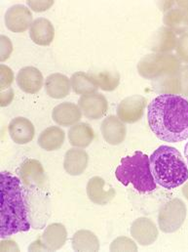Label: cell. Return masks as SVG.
<instances>
[{
    "mask_svg": "<svg viewBox=\"0 0 188 252\" xmlns=\"http://www.w3.org/2000/svg\"><path fill=\"white\" fill-rule=\"evenodd\" d=\"M147 122L155 136L168 143L188 138V100L181 95L160 94L148 106Z\"/></svg>",
    "mask_w": 188,
    "mask_h": 252,
    "instance_id": "cell-1",
    "label": "cell"
},
{
    "mask_svg": "<svg viewBox=\"0 0 188 252\" xmlns=\"http://www.w3.org/2000/svg\"><path fill=\"white\" fill-rule=\"evenodd\" d=\"M20 178L10 172L0 174V237L9 238L30 229L29 204Z\"/></svg>",
    "mask_w": 188,
    "mask_h": 252,
    "instance_id": "cell-2",
    "label": "cell"
},
{
    "mask_svg": "<svg viewBox=\"0 0 188 252\" xmlns=\"http://www.w3.org/2000/svg\"><path fill=\"white\" fill-rule=\"evenodd\" d=\"M155 182L162 188L173 189L188 180V167L179 150L162 145L149 158Z\"/></svg>",
    "mask_w": 188,
    "mask_h": 252,
    "instance_id": "cell-3",
    "label": "cell"
},
{
    "mask_svg": "<svg viewBox=\"0 0 188 252\" xmlns=\"http://www.w3.org/2000/svg\"><path fill=\"white\" fill-rule=\"evenodd\" d=\"M115 176L124 186L132 184L141 193L150 192L157 188L151 172L149 157L141 152L123 158L115 170Z\"/></svg>",
    "mask_w": 188,
    "mask_h": 252,
    "instance_id": "cell-4",
    "label": "cell"
},
{
    "mask_svg": "<svg viewBox=\"0 0 188 252\" xmlns=\"http://www.w3.org/2000/svg\"><path fill=\"white\" fill-rule=\"evenodd\" d=\"M182 67L180 59L170 53H152L144 56L137 63V71L145 79L157 80L176 73Z\"/></svg>",
    "mask_w": 188,
    "mask_h": 252,
    "instance_id": "cell-5",
    "label": "cell"
},
{
    "mask_svg": "<svg viewBox=\"0 0 188 252\" xmlns=\"http://www.w3.org/2000/svg\"><path fill=\"white\" fill-rule=\"evenodd\" d=\"M186 218V203L181 198H173L160 207L158 225L164 233H175L184 225Z\"/></svg>",
    "mask_w": 188,
    "mask_h": 252,
    "instance_id": "cell-6",
    "label": "cell"
},
{
    "mask_svg": "<svg viewBox=\"0 0 188 252\" xmlns=\"http://www.w3.org/2000/svg\"><path fill=\"white\" fill-rule=\"evenodd\" d=\"M164 12L163 22L166 28L176 33L188 32V1H166L160 3Z\"/></svg>",
    "mask_w": 188,
    "mask_h": 252,
    "instance_id": "cell-7",
    "label": "cell"
},
{
    "mask_svg": "<svg viewBox=\"0 0 188 252\" xmlns=\"http://www.w3.org/2000/svg\"><path fill=\"white\" fill-rule=\"evenodd\" d=\"M154 89L161 94L188 97V65H183L176 73L153 81Z\"/></svg>",
    "mask_w": 188,
    "mask_h": 252,
    "instance_id": "cell-8",
    "label": "cell"
},
{
    "mask_svg": "<svg viewBox=\"0 0 188 252\" xmlns=\"http://www.w3.org/2000/svg\"><path fill=\"white\" fill-rule=\"evenodd\" d=\"M18 173L19 178L27 189H42L47 182L44 168L37 159H26L21 164Z\"/></svg>",
    "mask_w": 188,
    "mask_h": 252,
    "instance_id": "cell-9",
    "label": "cell"
},
{
    "mask_svg": "<svg viewBox=\"0 0 188 252\" xmlns=\"http://www.w3.org/2000/svg\"><path fill=\"white\" fill-rule=\"evenodd\" d=\"M33 16L31 10L23 4H16L11 6L5 13L6 28L12 32L22 33L30 29L33 23Z\"/></svg>",
    "mask_w": 188,
    "mask_h": 252,
    "instance_id": "cell-10",
    "label": "cell"
},
{
    "mask_svg": "<svg viewBox=\"0 0 188 252\" xmlns=\"http://www.w3.org/2000/svg\"><path fill=\"white\" fill-rule=\"evenodd\" d=\"M146 99L141 95H133L123 99L117 108V117L125 124H134L144 115Z\"/></svg>",
    "mask_w": 188,
    "mask_h": 252,
    "instance_id": "cell-11",
    "label": "cell"
},
{
    "mask_svg": "<svg viewBox=\"0 0 188 252\" xmlns=\"http://www.w3.org/2000/svg\"><path fill=\"white\" fill-rule=\"evenodd\" d=\"M78 106L82 114L91 121L102 119L106 116L108 110L107 98L98 92L81 96Z\"/></svg>",
    "mask_w": 188,
    "mask_h": 252,
    "instance_id": "cell-12",
    "label": "cell"
},
{
    "mask_svg": "<svg viewBox=\"0 0 188 252\" xmlns=\"http://www.w3.org/2000/svg\"><path fill=\"white\" fill-rule=\"evenodd\" d=\"M131 236L140 246L148 247L157 241L159 232L157 226L151 219L140 217L132 224Z\"/></svg>",
    "mask_w": 188,
    "mask_h": 252,
    "instance_id": "cell-13",
    "label": "cell"
},
{
    "mask_svg": "<svg viewBox=\"0 0 188 252\" xmlns=\"http://www.w3.org/2000/svg\"><path fill=\"white\" fill-rule=\"evenodd\" d=\"M44 83L42 72L34 66H25L17 74V84L27 94H35L41 90Z\"/></svg>",
    "mask_w": 188,
    "mask_h": 252,
    "instance_id": "cell-14",
    "label": "cell"
},
{
    "mask_svg": "<svg viewBox=\"0 0 188 252\" xmlns=\"http://www.w3.org/2000/svg\"><path fill=\"white\" fill-rule=\"evenodd\" d=\"M86 191L90 200L98 205L107 204L116 194L115 189L107 185L106 181L99 176H95L89 180Z\"/></svg>",
    "mask_w": 188,
    "mask_h": 252,
    "instance_id": "cell-15",
    "label": "cell"
},
{
    "mask_svg": "<svg viewBox=\"0 0 188 252\" xmlns=\"http://www.w3.org/2000/svg\"><path fill=\"white\" fill-rule=\"evenodd\" d=\"M101 131L106 142L112 146L123 143L127 135L124 123L116 116H109L105 119L101 126Z\"/></svg>",
    "mask_w": 188,
    "mask_h": 252,
    "instance_id": "cell-16",
    "label": "cell"
},
{
    "mask_svg": "<svg viewBox=\"0 0 188 252\" xmlns=\"http://www.w3.org/2000/svg\"><path fill=\"white\" fill-rule=\"evenodd\" d=\"M11 139L18 145H25L31 142L35 135V128L32 123L23 117L15 118L8 126Z\"/></svg>",
    "mask_w": 188,
    "mask_h": 252,
    "instance_id": "cell-17",
    "label": "cell"
},
{
    "mask_svg": "<svg viewBox=\"0 0 188 252\" xmlns=\"http://www.w3.org/2000/svg\"><path fill=\"white\" fill-rule=\"evenodd\" d=\"M39 239L45 252H55L61 250L65 245L67 232L63 224L53 223L48 225Z\"/></svg>",
    "mask_w": 188,
    "mask_h": 252,
    "instance_id": "cell-18",
    "label": "cell"
},
{
    "mask_svg": "<svg viewBox=\"0 0 188 252\" xmlns=\"http://www.w3.org/2000/svg\"><path fill=\"white\" fill-rule=\"evenodd\" d=\"M82 118V112L76 104L63 102L56 106L52 112V119L58 126L63 127L77 125Z\"/></svg>",
    "mask_w": 188,
    "mask_h": 252,
    "instance_id": "cell-19",
    "label": "cell"
},
{
    "mask_svg": "<svg viewBox=\"0 0 188 252\" xmlns=\"http://www.w3.org/2000/svg\"><path fill=\"white\" fill-rule=\"evenodd\" d=\"M31 40L39 46L50 45L55 37V28L46 18H38L33 21L29 29Z\"/></svg>",
    "mask_w": 188,
    "mask_h": 252,
    "instance_id": "cell-20",
    "label": "cell"
},
{
    "mask_svg": "<svg viewBox=\"0 0 188 252\" xmlns=\"http://www.w3.org/2000/svg\"><path fill=\"white\" fill-rule=\"evenodd\" d=\"M89 156L86 151L79 148L68 150L64 156L63 168L71 176L81 175L87 168Z\"/></svg>",
    "mask_w": 188,
    "mask_h": 252,
    "instance_id": "cell-21",
    "label": "cell"
},
{
    "mask_svg": "<svg viewBox=\"0 0 188 252\" xmlns=\"http://www.w3.org/2000/svg\"><path fill=\"white\" fill-rule=\"evenodd\" d=\"M46 93L53 99H63L70 93L71 83L70 79L63 73L50 74L44 84Z\"/></svg>",
    "mask_w": 188,
    "mask_h": 252,
    "instance_id": "cell-22",
    "label": "cell"
},
{
    "mask_svg": "<svg viewBox=\"0 0 188 252\" xmlns=\"http://www.w3.org/2000/svg\"><path fill=\"white\" fill-rule=\"evenodd\" d=\"M177 33L172 30L163 27L160 28L151 41V50L154 53H169L176 49L178 43Z\"/></svg>",
    "mask_w": 188,
    "mask_h": 252,
    "instance_id": "cell-23",
    "label": "cell"
},
{
    "mask_svg": "<svg viewBox=\"0 0 188 252\" xmlns=\"http://www.w3.org/2000/svg\"><path fill=\"white\" fill-rule=\"evenodd\" d=\"M68 140L71 146L79 149L87 148L95 139V132L90 125L78 123L71 126L67 132Z\"/></svg>",
    "mask_w": 188,
    "mask_h": 252,
    "instance_id": "cell-24",
    "label": "cell"
},
{
    "mask_svg": "<svg viewBox=\"0 0 188 252\" xmlns=\"http://www.w3.org/2000/svg\"><path fill=\"white\" fill-rule=\"evenodd\" d=\"M65 140V133L58 126H50L43 130L38 137V145L47 152L57 151L62 148Z\"/></svg>",
    "mask_w": 188,
    "mask_h": 252,
    "instance_id": "cell-25",
    "label": "cell"
},
{
    "mask_svg": "<svg viewBox=\"0 0 188 252\" xmlns=\"http://www.w3.org/2000/svg\"><path fill=\"white\" fill-rule=\"evenodd\" d=\"M72 249L74 252H99L100 242L91 231L79 230L72 237Z\"/></svg>",
    "mask_w": 188,
    "mask_h": 252,
    "instance_id": "cell-26",
    "label": "cell"
},
{
    "mask_svg": "<svg viewBox=\"0 0 188 252\" xmlns=\"http://www.w3.org/2000/svg\"><path fill=\"white\" fill-rule=\"evenodd\" d=\"M70 83L74 93L82 96L95 93L99 89L91 73H86L83 71L73 73L70 78Z\"/></svg>",
    "mask_w": 188,
    "mask_h": 252,
    "instance_id": "cell-27",
    "label": "cell"
},
{
    "mask_svg": "<svg viewBox=\"0 0 188 252\" xmlns=\"http://www.w3.org/2000/svg\"><path fill=\"white\" fill-rule=\"evenodd\" d=\"M94 80L99 88L104 91H113L120 84V74L115 70H102L99 72H91Z\"/></svg>",
    "mask_w": 188,
    "mask_h": 252,
    "instance_id": "cell-28",
    "label": "cell"
},
{
    "mask_svg": "<svg viewBox=\"0 0 188 252\" xmlns=\"http://www.w3.org/2000/svg\"><path fill=\"white\" fill-rule=\"evenodd\" d=\"M109 250L110 252H137V246L130 238L119 237L112 242Z\"/></svg>",
    "mask_w": 188,
    "mask_h": 252,
    "instance_id": "cell-29",
    "label": "cell"
},
{
    "mask_svg": "<svg viewBox=\"0 0 188 252\" xmlns=\"http://www.w3.org/2000/svg\"><path fill=\"white\" fill-rule=\"evenodd\" d=\"M176 51L180 61L188 63V32L179 37Z\"/></svg>",
    "mask_w": 188,
    "mask_h": 252,
    "instance_id": "cell-30",
    "label": "cell"
},
{
    "mask_svg": "<svg viewBox=\"0 0 188 252\" xmlns=\"http://www.w3.org/2000/svg\"><path fill=\"white\" fill-rule=\"evenodd\" d=\"M0 77H1V79H0L1 91L9 89L14 80V73H13L12 69L5 64H1L0 65Z\"/></svg>",
    "mask_w": 188,
    "mask_h": 252,
    "instance_id": "cell-31",
    "label": "cell"
},
{
    "mask_svg": "<svg viewBox=\"0 0 188 252\" xmlns=\"http://www.w3.org/2000/svg\"><path fill=\"white\" fill-rule=\"evenodd\" d=\"M0 61L5 62L7 61L12 52H13V44L10 40L9 37L6 35H1L0 36Z\"/></svg>",
    "mask_w": 188,
    "mask_h": 252,
    "instance_id": "cell-32",
    "label": "cell"
},
{
    "mask_svg": "<svg viewBox=\"0 0 188 252\" xmlns=\"http://www.w3.org/2000/svg\"><path fill=\"white\" fill-rule=\"evenodd\" d=\"M27 4L29 9L34 12H44L49 10L54 5V1H27Z\"/></svg>",
    "mask_w": 188,
    "mask_h": 252,
    "instance_id": "cell-33",
    "label": "cell"
},
{
    "mask_svg": "<svg viewBox=\"0 0 188 252\" xmlns=\"http://www.w3.org/2000/svg\"><path fill=\"white\" fill-rule=\"evenodd\" d=\"M13 99H14V91H13V89L9 88V89H6L4 91H1V94H0V106L2 108L7 107L8 105L11 104Z\"/></svg>",
    "mask_w": 188,
    "mask_h": 252,
    "instance_id": "cell-34",
    "label": "cell"
},
{
    "mask_svg": "<svg viewBox=\"0 0 188 252\" xmlns=\"http://www.w3.org/2000/svg\"><path fill=\"white\" fill-rule=\"evenodd\" d=\"M0 250H1V252H8V251L20 252V249H19V247L17 246V244L15 242H13V241H5L4 239L1 242Z\"/></svg>",
    "mask_w": 188,
    "mask_h": 252,
    "instance_id": "cell-35",
    "label": "cell"
},
{
    "mask_svg": "<svg viewBox=\"0 0 188 252\" xmlns=\"http://www.w3.org/2000/svg\"><path fill=\"white\" fill-rule=\"evenodd\" d=\"M28 251L29 252H45L40 239H37L35 242H33L28 248Z\"/></svg>",
    "mask_w": 188,
    "mask_h": 252,
    "instance_id": "cell-36",
    "label": "cell"
},
{
    "mask_svg": "<svg viewBox=\"0 0 188 252\" xmlns=\"http://www.w3.org/2000/svg\"><path fill=\"white\" fill-rule=\"evenodd\" d=\"M183 193H184L185 197L188 199V182L183 187Z\"/></svg>",
    "mask_w": 188,
    "mask_h": 252,
    "instance_id": "cell-37",
    "label": "cell"
},
{
    "mask_svg": "<svg viewBox=\"0 0 188 252\" xmlns=\"http://www.w3.org/2000/svg\"><path fill=\"white\" fill-rule=\"evenodd\" d=\"M185 156H186V158H187V160H188V142L187 143L186 147H185Z\"/></svg>",
    "mask_w": 188,
    "mask_h": 252,
    "instance_id": "cell-38",
    "label": "cell"
}]
</instances>
